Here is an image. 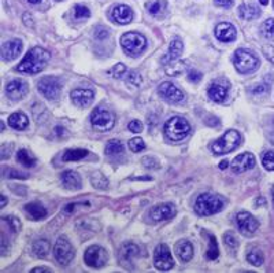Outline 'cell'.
<instances>
[{
	"instance_id": "1",
	"label": "cell",
	"mask_w": 274,
	"mask_h": 273,
	"mask_svg": "<svg viewBox=\"0 0 274 273\" xmlns=\"http://www.w3.org/2000/svg\"><path fill=\"white\" fill-rule=\"evenodd\" d=\"M49 58H51V55L47 49L41 48V47H34L18 64L17 70L21 73L28 74L39 73L41 70H44L45 66L48 65Z\"/></svg>"
},
{
	"instance_id": "2",
	"label": "cell",
	"mask_w": 274,
	"mask_h": 273,
	"mask_svg": "<svg viewBox=\"0 0 274 273\" xmlns=\"http://www.w3.org/2000/svg\"><path fill=\"white\" fill-rule=\"evenodd\" d=\"M165 135L173 142H181L191 133V124L182 117H171L165 124Z\"/></svg>"
},
{
	"instance_id": "3",
	"label": "cell",
	"mask_w": 274,
	"mask_h": 273,
	"mask_svg": "<svg viewBox=\"0 0 274 273\" xmlns=\"http://www.w3.org/2000/svg\"><path fill=\"white\" fill-rule=\"evenodd\" d=\"M240 142H241V136L240 133L235 129H229L226 131L220 139H217L216 142L211 144V151L214 152L216 155H224L228 152H232L239 147Z\"/></svg>"
},
{
	"instance_id": "4",
	"label": "cell",
	"mask_w": 274,
	"mask_h": 273,
	"mask_svg": "<svg viewBox=\"0 0 274 273\" xmlns=\"http://www.w3.org/2000/svg\"><path fill=\"white\" fill-rule=\"evenodd\" d=\"M224 207V200L218 195L213 194H201L195 202L196 213L203 217H209L218 213Z\"/></svg>"
},
{
	"instance_id": "5",
	"label": "cell",
	"mask_w": 274,
	"mask_h": 273,
	"mask_svg": "<svg viewBox=\"0 0 274 273\" xmlns=\"http://www.w3.org/2000/svg\"><path fill=\"white\" fill-rule=\"evenodd\" d=\"M233 64L237 72L243 74L252 73L259 66V59L255 57L251 51L247 49H237L233 57Z\"/></svg>"
},
{
	"instance_id": "6",
	"label": "cell",
	"mask_w": 274,
	"mask_h": 273,
	"mask_svg": "<svg viewBox=\"0 0 274 273\" xmlns=\"http://www.w3.org/2000/svg\"><path fill=\"white\" fill-rule=\"evenodd\" d=\"M121 45H122V48L125 49L126 54L139 55L146 49L147 41H146V37L140 33L129 32V33H125L121 37Z\"/></svg>"
},
{
	"instance_id": "7",
	"label": "cell",
	"mask_w": 274,
	"mask_h": 273,
	"mask_svg": "<svg viewBox=\"0 0 274 273\" xmlns=\"http://www.w3.org/2000/svg\"><path fill=\"white\" fill-rule=\"evenodd\" d=\"M114 122H115V117L107 108L96 107L91 114V124L96 131H108L114 127Z\"/></svg>"
},
{
	"instance_id": "8",
	"label": "cell",
	"mask_w": 274,
	"mask_h": 273,
	"mask_svg": "<svg viewBox=\"0 0 274 273\" xmlns=\"http://www.w3.org/2000/svg\"><path fill=\"white\" fill-rule=\"evenodd\" d=\"M107 251L100 246H89L84 254V262L89 268H103L107 263Z\"/></svg>"
},
{
	"instance_id": "9",
	"label": "cell",
	"mask_w": 274,
	"mask_h": 273,
	"mask_svg": "<svg viewBox=\"0 0 274 273\" xmlns=\"http://www.w3.org/2000/svg\"><path fill=\"white\" fill-rule=\"evenodd\" d=\"M54 255L56 261H58L62 266H67L68 263L72 262L74 258V249L72 243L68 242L67 238L60 236L54 247Z\"/></svg>"
},
{
	"instance_id": "10",
	"label": "cell",
	"mask_w": 274,
	"mask_h": 273,
	"mask_svg": "<svg viewBox=\"0 0 274 273\" xmlns=\"http://www.w3.org/2000/svg\"><path fill=\"white\" fill-rule=\"evenodd\" d=\"M40 93L44 96L45 99L49 100H55L59 98L60 91H62V84L58 78L54 76H48V77H43L37 84Z\"/></svg>"
},
{
	"instance_id": "11",
	"label": "cell",
	"mask_w": 274,
	"mask_h": 273,
	"mask_svg": "<svg viewBox=\"0 0 274 273\" xmlns=\"http://www.w3.org/2000/svg\"><path fill=\"white\" fill-rule=\"evenodd\" d=\"M154 265L159 270H170L174 266V259L170 253V249L166 244H158L154 251Z\"/></svg>"
},
{
	"instance_id": "12",
	"label": "cell",
	"mask_w": 274,
	"mask_h": 273,
	"mask_svg": "<svg viewBox=\"0 0 274 273\" xmlns=\"http://www.w3.org/2000/svg\"><path fill=\"white\" fill-rule=\"evenodd\" d=\"M236 224H237V228L243 235H254L258 228H259V223L258 220L255 219L254 215L248 213V211H240L236 215Z\"/></svg>"
},
{
	"instance_id": "13",
	"label": "cell",
	"mask_w": 274,
	"mask_h": 273,
	"mask_svg": "<svg viewBox=\"0 0 274 273\" xmlns=\"http://www.w3.org/2000/svg\"><path fill=\"white\" fill-rule=\"evenodd\" d=\"M158 91H159V95H161L162 98L166 99L169 102L171 103H181L185 98V95L182 92L181 89H178V88L174 85L173 83H162L158 88Z\"/></svg>"
},
{
	"instance_id": "14",
	"label": "cell",
	"mask_w": 274,
	"mask_h": 273,
	"mask_svg": "<svg viewBox=\"0 0 274 273\" xmlns=\"http://www.w3.org/2000/svg\"><path fill=\"white\" fill-rule=\"evenodd\" d=\"M177 214L176 206L171 203H161V205L152 207L150 211V217L152 221L159 223V221H165V220L173 219Z\"/></svg>"
},
{
	"instance_id": "15",
	"label": "cell",
	"mask_w": 274,
	"mask_h": 273,
	"mask_svg": "<svg viewBox=\"0 0 274 273\" xmlns=\"http://www.w3.org/2000/svg\"><path fill=\"white\" fill-rule=\"evenodd\" d=\"M255 163H256V159L251 152H243L232 161V171L235 173H243V172L254 169Z\"/></svg>"
},
{
	"instance_id": "16",
	"label": "cell",
	"mask_w": 274,
	"mask_h": 273,
	"mask_svg": "<svg viewBox=\"0 0 274 273\" xmlns=\"http://www.w3.org/2000/svg\"><path fill=\"white\" fill-rule=\"evenodd\" d=\"M28 89H29L28 83H25L22 80H14L6 85V95L11 100H21L26 96Z\"/></svg>"
},
{
	"instance_id": "17",
	"label": "cell",
	"mask_w": 274,
	"mask_h": 273,
	"mask_svg": "<svg viewBox=\"0 0 274 273\" xmlns=\"http://www.w3.org/2000/svg\"><path fill=\"white\" fill-rule=\"evenodd\" d=\"M93 98H95V93L92 89H87V88H77L73 89L70 93V99L72 102L77 106V107L85 108L88 107L89 104L92 103Z\"/></svg>"
},
{
	"instance_id": "18",
	"label": "cell",
	"mask_w": 274,
	"mask_h": 273,
	"mask_svg": "<svg viewBox=\"0 0 274 273\" xmlns=\"http://www.w3.org/2000/svg\"><path fill=\"white\" fill-rule=\"evenodd\" d=\"M229 93V84L224 83V81H216L213 83L207 89V95L211 100L217 103L225 102Z\"/></svg>"
},
{
	"instance_id": "19",
	"label": "cell",
	"mask_w": 274,
	"mask_h": 273,
	"mask_svg": "<svg viewBox=\"0 0 274 273\" xmlns=\"http://www.w3.org/2000/svg\"><path fill=\"white\" fill-rule=\"evenodd\" d=\"M214 34L216 37L222 43H230V41H235L236 40V28L229 22H221L216 26L214 29Z\"/></svg>"
},
{
	"instance_id": "20",
	"label": "cell",
	"mask_w": 274,
	"mask_h": 273,
	"mask_svg": "<svg viewBox=\"0 0 274 273\" xmlns=\"http://www.w3.org/2000/svg\"><path fill=\"white\" fill-rule=\"evenodd\" d=\"M22 51V41L18 39L10 40V41H6L2 45V59L3 61H13Z\"/></svg>"
},
{
	"instance_id": "21",
	"label": "cell",
	"mask_w": 274,
	"mask_h": 273,
	"mask_svg": "<svg viewBox=\"0 0 274 273\" xmlns=\"http://www.w3.org/2000/svg\"><path fill=\"white\" fill-rule=\"evenodd\" d=\"M139 255V247L133 243L123 244L122 249L119 251V262L123 268H132L133 259Z\"/></svg>"
},
{
	"instance_id": "22",
	"label": "cell",
	"mask_w": 274,
	"mask_h": 273,
	"mask_svg": "<svg viewBox=\"0 0 274 273\" xmlns=\"http://www.w3.org/2000/svg\"><path fill=\"white\" fill-rule=\"evenodd\" d=\"M113 20L119 25H127L130 24L133 20V11L132 9L126 5H118L113 9L111 13Z\"/></svg>"
},
{
	"instance_id": "23",
	"label": "cell",
	"mask_w": 274,
	"mask_h": 273,
	"mask_svg": "<svg viewBox=\"0 0 274 273\" xmlns=\"http://www.w3.org/2000/svg\"><path fill=\"white\" fill-rule=\"evenodd\" d=\"M60 180H62V186L66 190H80L83 186L80 175L73 171H64L60 176Z\"/></svg>"
},
{
	"instance_id": "24",
	"label": "cell",
	"mask_w": 274,
	"mask_h": 273,
	"mask_svg": "<svg viewBox=\"0 0 274 273\" xmlns=\"http://www.w3.org/2000/svg\"><path fill=\"white\" fill-rule=\"evenodd\" d=\"M174 251H176V254L180 257L181 261L188 262L193 257V244L189 240L182 239L180 242H177L176 246H174Z\"/></svg>"
},
{
	"instance_id": "25",
	"label": "cell",
	"mask_w": 274,
	"mask_h": 273,
	"mask_svg": "<svg viewBox=\"0 0 274 273\" xmlns=\"http://www.w3.org/2000/svg\"><path fill=\"white\" fill-rule=\"evenodd\" d=\"M25 213L26 217L32 221H39L47 217V210L43 205H40L37 202H32L25 206Z\"/></svg>"
},
{
	"instance_id": "26",
	"label": "cell",
	"mask_w": 274,
	"mask_h": 273,
	"mask_svg": "<svg viewBox=\"0 0 274 273\" xmlns=\"http://www.w3.org/2000/svg\"><path fill=\"white\" fill-rule=\"evenodd\" d=\"M182 51H184V44H182L181 40H173L170 43V45H169V49H167V54L165 55V58L162 59V62H170V64H173V62H176L177 59L180 58L182 54Z\"/></svg>"
},
{
	"instance_id": "27",
	"label": "cell",
	"mask_w": 274,
	"mask_h": 273,
	"mask_svg": "<svg viewBox=\"0 0 274 273\" xmlns=\"http://www.w3.org/2000/svg\"><path fill=\"white\" fill-rule=\"evenodd\" d=\"M260 14H262V11L255 3H245L239 7V15L243 20H255L260 17Z\"/></svg>"
},
{
	"instance_id": "28",
	"label": "cell",
	"mask_w": 274,
	"mask_h": 273,
	"mask_svg": "<svg viewBox=\"0 0 274 273\" xmlns=\"http://www.w3.org/2000/svg\"><path fill=\"white\" fill-rule=\"evenodd\" d=\"M7 122H9V125H10L13 129H17V131H24V129H26L28 125H29V120H28V117L25 116L24 113L20 112L10 114V117H9Z\"/></svg>"
},
{
	"instance_id": "29",
	"label": "cell",
	"mask_w": 274,
	"mask_h": 273,
	"mask_svg": "<svg viewBox=\"0 0 274 273\" xmlns=\"http://www.w3.org/2000/svg\"><path fill=\"white\" fill-rule=\"evenodd\" d=\"M201 235L204 236L206 239L209 240V247L206 250V258L209 261H214V259L218 258V254H220V250H218V244H217V239L214 235L209 234L207 231H203Z\"/></svg>"
},
{
	"instance_id": "30",
	"label": "cell",
	"mask_w": 274,
	"mask_h": 273,
	"mask_svg": "<svg viewBox=\"0 0 274 273\" xmlns=\"http://www.w3.org/2000/svg\"><path fill=\"white\" fill-rule=\"evenodd\" d=\"M17 161L20 162L21 165L26 166V168H33L37 163V159L28 150H24V148L17 152Z\"/></svg>"
},
{
	"instance_id": "31",
	"label": "cell",
	"mask_w": 274,
	"mask_h": 273,
	"mask_svg": "<svg viewBox=\"0 0 274 273\" xmlns=\"http://www.w3.org/2000/svg\"><path fill=\"white\" fill-rule=\"evenodd\" d=\"M49 250H51V244H49L48 240L41 239L34 242L33 244V253L40 257V258H45L49 254Z\"/></svg>"
},
{
	"instance_id": "32",
	"label": "cell",
	"mask_w": 274,
	"mask_h": 273,
	"mask_svg": "<svg viewBox=\"0 0 274 273\" xmlns=\"http://www.w3.org/2000/svg\"><path fill=\"white\" fill-rule=\"evenodd\" d=\"M88 155V151L87 150H83V148H74V150H67L64 152L62 159L64 162H74V161H80L83 159L85 156Z\"/></svg>"
},
{
	"instance_id": "33",
	"label": "cell",
	"mask_w": 274,
	"mask_h": 273,
	"mask_svg": "<svg viewBox=\"0 0 274 273\" xmlns=\"http://www.w3.org/2000/svg\"><path fill=\"white\" fill-rule=\"evenodd\" d=\"M146 7H147L148 13H151L152 15H158L165 11V9H166V2L165 0H150L147 5H146Z\"/></svg>"
},
{
	"instance_id": "34",
	"label": "cell",
	"mask_w": 274,
	"mask_h": 273,
	"mask_svg": "<svg viewBox=\"0 0 274 273\" xmlns=\"http://www.w3.org/2000/svg\"><path fill=\"white\" fill-rule=\"evenodd\" d=\"M106 154L107 155H119V154H122L123 152V144L119 140H115V139H113V140H110V142L107 143V146H106Z\"/></svg>"
},
{
	"instance_id": "35",
	"label": "cell",
	"mask_w": 274,
	"mask_h": 273,
	"mask_svg": "<svg viewBox=\"0 0 274 273\" xmlns=\"http://www.w3.org/2000/svg\"><path fill=\"white\" fill-rule=\"evenodd\" d=\"M247 261L251 263V265H254V266H262L264 262V255L263 253L260 251V250H251L248 255H247Z\"/></svg>"
},
{
	"instance_id": "36",
	"label": "cell",
	"mask_w": 274,
	"mask_h": 273,
	"mask_svg": "<svg viewBox=\"0 0 274 273\" xmlns=\"http://www.w3.org/2000/svg\"><path fill=\"white\" fill-rule=\"evenodd\" d=\"M91 183L95 188H99V190H104L106 187L108 186V181L106 179V176H103L100 172H95L92 175V179H91Z\"/></svg>"
},
{
	"instance_id": "37",
	"label": "cell",
	"mask_w": 274,
	"mask_h": 273,
	"mask_svg": "<svg viewBox=\"0 0 274 273\" xmlns=\"http://www.w3.org/2000/svg\"><path fill=\"white\" fill-rule=\"evenodd\" d=\"M121 80H125V81H127L129 84H132V85H134V87H137V85H140V84H142V76L137 73V72H134V70H129V69H127L126 72L123 73Z\"/></svg>"
},
{
	"instance_id": "38",
	"label": "cell",
	"mask_w": 274,
	"mask_h": 273,
	"mask_svg": "<svg viewBox=\"0 0 274 273\" xmlns=\"http://www.w3.org/2000/svg\"><path fill=\"white\" fill-rule=\"evenodd\" d=\"M262 32H263L266 39H274V18H269V20L264 21L263 26H262Z\"/></svg>"
},
{
	"instance_id": "39",
	"label": "cell",
	"mask_w": 274,
	"mask_h": 273,
	"mask_svg": "<svg viewBox=\"0 0 274 273\" xmlns=\"http://www.w3.org/2000/svg\"><path fill=\"white\" fill-rule=\"evenodd\" d=\"M73 15L74 18L77 20H81V18H88L91 15V11H89L88 7H85L83 5H76L73 9Z\"/></svg>"
},
{
	"instance_id": "40",
	"label": "cell",
	"mask_w": 274,
	"mask_h": 273,
	"mask_svg": "<svg viewBox=\"0 0 274 273\" xmlns=\"http://www.w3.org/2000/svg\"><path fill=\"white\" fill-rule=\"evenodd\" d=\"M129 148L132 150L133 152H140L146 148V144H144V140L142 137H133L129 140Z\"/></svg>"
},
{
	"instance_id": "41",
	"label": "cell",
	"mask_w": 274,
	"mask_h": 273,
	"mask_svg": "<svg viewBox=\"0 0 274 273\" xmlns=\"http://www.w3.org/2000/svg\"><path fill=\"white\" fill-rule=\"evenodd\" d=\"M262 163L267 171H274V151L264 152L262 156Z\"/></svg>"
},
{
	"instance_id": "42",
	"label": "cell",
	"mask_w": 274,
	"mask_h": 273,
	"mask_svg": "<svg viewBox=\"0 0 274 273\" xmlns=\"http://www.w3.org/2000/svg\"><path fill=\"white\" fill-rule=\"evenodd\" d=\"M126 70H127V68L125 66V65H123V64H117L113 69H111V72H110V73L113 74L114 78H122L123 73H125Z\"/></svg>"
},
{
	"instance_id": "43",
	"label": "cell",
	"mask_w": 274,
	"mask_h": 273,
	"mask_svg": "<svg viewBox=\"0 0 274 273\" xmlns=\"http://www.w3.org/2000/svg\"><path fill=\"white\" fill-rule=\"evenodd\" d=\"M224 242L226 243V246H229L230 249H236L239 246V242L236 239V236L233 234H230V232H226L224 235Z\"/></svg>"
},
{
	"instance_id": "44",
	"label": "cell",
	"mask_w": 274,
	"mask_h": 273,
	"mask_svg": "<svg viewBox=\"0 0 274 273\" xmlns=\"http://www.w3.org/2000/svg\"><path fill=\"white\" fill-rule=\"evenodd\" d=\"M6 221H7V224L10 225V228L13 232H18V231L21 230V223H20V220L17 219V217L10 215V217H7V219H6Z\"/></svg>"
},
{
	"instance_id": "45",
	"label": "cell",
	"mask_w": 274,
	"mask_h": 273,
	"mask_svg": "<svg viewBox=\"0 0 274 273\" xmlns=\"http://www.w3.org/2000/svg\"><path fill=\"white\" fill-rule=\"evenodd\" d=\"M143 165L144 168H147V169H158L159 168V162L157 159H154L151 156H146V158H143Z\"/></svg>"
},
{
	"instance_id": "46",
	"label": "cell",
	"mask_w": 274,
	"mask_h": 273,
	"mask_svg": "<svg viewBox=\"0 0 274 273\" xmlns=\"http://www.w3.org/2000/svg\"><path fill=\"white\" fill-rule=\"evenodd\" d=\"M127 128H129V131L133 132V133H140V132L143 131V124L139 121V120H133V121L129 122Z\"/></svg>"
},
{
	"instance_id": "47",
	"label": "cell",
	"mask_w": 274,
	"mask_h": 273,
	"mask_svg": "<svg viewBox=\"0 0 274 273\" xmlns=\"http://www.w3.org/2000/svg\"><path fill=\"white\" fill-rule=\"evenodd\" d=\"M6 175L9 179H28V175L26 173H22L20 171H14V169H10V171L6 172Z\"/></svg>"
},
{
	"instance_id": "48",
	"label": "cell",
	"mask_w": 274,
	"mask_h": 273,
	"mask_svg": "<svg viewBox=\"0 0 274 273\" xmlns=\"http://www.w3.org/2000/svg\"><path fill=\"white\" fill-rule=\"evenodd\" d=\"M201 73L199 72V70H195V69H192L191 72H189V74H188V78L191 80L192 83H199L201 80Z\"/></svg>"
},
{
	"instance_id": "49",
	"label": "cell",
	"mask_w": 274,
	"mask_h": 273,
	"mask_svg": "<svg viewBox=\"0 0 274 273\" xmlns=\"http://www.w3.org/2000/svg\"><path fill=\"white\" fill-rule=\"evenodd\" d=\"M267 91H269V87L263 85V84H258V85L252 87V93H255V95H263V93H267Z\"/></svg>"
},
{
	"instance_id": "50",
	"label": "cell",
	"mask_w": 274,
	"mask_h": 273,
	"mask_svg": "<svg viewBox=\"0 0 274 273\" xmlns=\"http://www.w3.org/2000/svg\"><path fill=\"white\" fill-rule=\"evenodd\" d=\"M107 36H108V29H106V28L98 26V28L95 29V37H96V39H106Z\"/></svg>"
},
{
	"instance_id": "51",
	"label": "cell",
	"mask_w": 274,
	"mask_h": 273,
	"mask_svg": "<svg viewBox=\"0 0 274 273\" xmlns=\"http://www.w3.org/2000/svg\"><path fill=\"white\" fill-rule=\"evenodd\" d=\"M217 6H220L222 9H229L233 6V0H214Z\"/></svg>"
},
{
	"instance_id": "52",
	"label": "cell",
	"mask_w": 274,
	"mask_h": 273,
	"mask_svg": "<svg viewBox=\"0 0 274 273\" xmlns=\"http://www.w3.org/2000/svg\"><path fill=\"white\" fill-rule=\"evenodd\" d=\"M32 272L33 273H43V272H51V270H49V269H47V268H34V269H32Z\"/></svg>"
},
{
	"instance_id": "53",
	"label": "cell",
	"mask_w": 274,
	"mask_h": 273,
	"mask_svg": "<svg viewBox=\"0 0 274 273\" xmlns=\"http://www.w3.org/2000/svg\"><path fill=\"white\" fill-rule=\"evenodd\" d=\"M228 165H229V162L226 161V159L225 161H221L220 162V169L221 171H224V169H226V168H228Z\"/></svg>"
},
{
	"instance_id": "54",
	"label": "cell",
	"mask_w": 274,
	"mask_h": 273,
	"mask_svg": "<svg viewBox=\"0 0 274 273\" xmlns=\"http://www.w3.org/2000/svg\"><path fill=\"white\" fill-rule=\"evenodd\" d=\"M7 203V199H6L5 196L2 195V207H5V205Z\"/></svg>"
},
{
	"instance_id": "55",
	"label": "cell",
	"mask_w": 274,
	"mask_h": 273,
	"mask_svg": "<svg viewBox=\"0 0 274 273\" xmlns=\"http://www.w3.org/2000/svg\"><path fill=\"white\" fill-rule=\"evenodd\" d=\"M29 3H33V5H36V3H40L41 0H28Z\"/></svg>"
},
{
	"instance_id": "56",
	"label": "cell",
	"mask_w": 274,
	"mask_h": 273,
	"mask_svg": "<svg viewBox=\"0 0 274 273\" xmlns=\"http://www.w3.org/2000/svg\"><path fill=\"white\" fill-rule=\"evenodd\" d=\"M259 2L262 5H267V3H269V0H259Z\"/></svg>"
},
{
	"instance_id": "57",
	"label": "cell",
	"mask_w": 274,
	"mask_h": 273,
	"mask_svg": "<svg viewBox=\"0 0 274 273\" xmlns=\"http://www.w3.org/2000/svg\"><path fill=\"white\" fill-rule=\"evenodd\" d=\"M271 195H273V203H274V187H273V190H271Z\"/></svg>"
},
{
	"instance_id": "58",
	"label": "cell",
	"mask_w": 274,
	"mask_h": 273,
	"mask_svg": "<svg viewBox=\"0 0 274 273\" xmlns=\"http://www.w3.org/2000/svg\"><path fill=\"white\" fill-rule=\"evenodd\" d=\"M273 5H274V2H273Z\"/></svg>"
},
{
	"instance_id": "59",
	"label": "cell",
	"mask_w": 274,
	"mask_h": 273,
	"mask_svg": "<svg viewBox=\"0 0 274 273\" xmlns=\"http://www.w3.org/2000/svg\"><path fill=\"white\" fill-rule=\"evenodd\" d=\"M273 124H274V121H273Z\"/></svg>"
}]
</instances>
